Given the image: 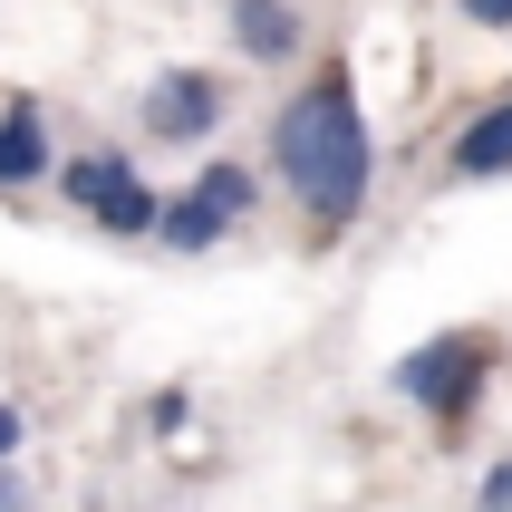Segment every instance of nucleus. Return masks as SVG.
I'll list each match as a JSON object with an SVG mask.
<instances>
[{"label":"nucleus","mask_w":512,"mask_h":512,"mask_svg":"<svg viewBox=\"0 0 512 512\" xmlns=\"http://www.w3.org/2000/svg\"><path fill=\"white\" fill-rule=\"evenodd\" d=\"M271 174H281L300 213L319 232H339L368 213V184H377V145H368V116H358V87L348 68H319L281 116H271Z\"/></svg>","instance_id":"f257e3e1"},{"label":"nucleus","mask_w":512,"mask_h":512,"mask_svg":"<svg viewBox=\"0 0 512 512\" xmlns=\"http://www.w3.org/2000/svg\"><path fill=\"white\" fill-rule=\"evenodd\" d=\"M484 377H493V339L484 329H445V339H426V348L397 358V397H416L445 435H464L474 406H484Z\"/></svg>","instance_id":"f03ea898"},{"label":"nucleus","mask_w":512,"mask_h":512,"mask_svg":"<svg viewBox=\"0 0 512 512\" xmlns=\"http://www.w3.org/2000/svg\"><path fill=\"white\" fill-rule=\"evenodd\" d=\"M58 194L78 203L97 232H116V242H145V232L165 223V194H155L126 155H68V165H58Z\"/></svg>","instance_id":"7ed1b4c3"},{"label":"nucleus","mask_w":512,"mask_h":512,"mask_svg":"<svg viewBox=\"0 0 512 512\" xmlns=\"http://www.w3.org/2000/svg\"><path fill=\"white\" fill-rule=\"evenodd\" d=\"M261 203V184H252V165H203L184 194H165V223H155V242L165 252H213L242 213Z\"/></svg>","instance_id":"20e7f679"},{"label":"nucleus","mask_w":512,"mask_h":512,"mask_svg":"<svg viewBox=\"0 0 512 512\" xmlns=\"http://www.w3.org/2000/svg\"><path fill=\"white\" fill-rule=\"evenodd\" d=\"M223 126V78L213 68H155L145 87V136L155 145H203Z\"/></svg>","instance_id":"39448f33"},{"label":"nucleus","mask_w":512,"mask_h":512,"mask_svg":"<svg viewBox=\"0 0 512 512\" xmlns=\"http://www.w3.org/2000/svg\"><path fill=\"white\" fill-rule=\"evenodd\" d=\"M232 49L242 58H300L310 49V20H300V0H232Z\"/></svg>","instance_id":"423d86ee"},{"label":"nucleus","mask_w":512,"mask_h":512,"mask_svg":"<svg viewBox=\"0 0 512 512\" xmlns=\"http://www.w3.org/2000/svg\"><path fill=\"white\" fill-rule=\"evenodd\" d=\"M445 174H455V184H493V174H512V97H493V107L455 136Z\"/></svg>","instance_id":"0eeeda50"},{"label":"nucleus","mask_w":512,"mask_h":512,"mask_svg":"<svg viewBox=\"0 0 512 512\" xmlns=\"http://www.w3.org/2000/svg\"><path fill=\"white\" fill-rule=\"evenodd\" d=\"M39 174H49V116L10 107L0 116V194H20V184H39Z\"/></svg>","instance_id":"6e6552de"},{"label":"nucleus","mask_w":512,"mask_h":512,"mask_svg":"<svg viewBox=\"0 0 512 512\" xmlns=\"http://www.w3.org/2000/svg\"><path fill=\"white\" fill-rule=\"evenodd\" d=\"M474 512H512V455L484 474V493H474Z\"/></svg>","instance_id":"1a4fd4ad"},{"label":"nucleus","mask_w":512,"mask_h":512,"mask_svg":"<svg viewBox=\"0 0 512 512\" xmlns=\"http://www.w3.org/2000/svg\"><path fill=\"white\" fill-rule=\"evenodd\" d=\"M145 426H155V435H174V426H184V387H155V406H145Z\"/></svg>","instance_id":"9d476101"},{"label":"nucleus","mask_w":512,"mask_h":512,"mask_svg":"<svg viewBox=\"0 0 512 512\" xmlns=\"http://www.w3.org/2000/svg\"><path fill=\"white\" fill-rule=\"evenodd\" d=\"M455 10H464L474 29H512V0H455Z\"/></svg>","instance_id":"9b49d317"},{"label":"nucleus","mask_w":512,"mask_h":512,"mask_svg":"<svg viewBox=\"0 0 512 512\" xmlns=\"http://www.w3.org/2000/svg\"><path fill=\"white\" fill-rule=\"evenodd\" d=\"M20 435H29V416H20V406H0V464L20 455Z\"/></svg>","instance_id":"f8f14e48"},{"label":"nucleus","mask_w":512,"mask_h":512,"mask_svg":"<svg viewBox=\"0 0 512 512\" xmlns=\"http://www.w3.org/2000/svg\"><path fill=\"white\" fill-rule=\"evenodd\" d=\"M0 512H29V484L10 474V464H0Z\"/></svg>","instance_id":"ddd939ff"}]
</instances>
